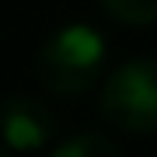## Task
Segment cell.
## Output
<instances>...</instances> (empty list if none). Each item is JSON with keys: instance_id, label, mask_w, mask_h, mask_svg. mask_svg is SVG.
<instances>
[{"instance_id": "cell-6", "label": "cell", "mask_w": 157, "mask_h": 157, "mask_svg": "<svg viewBox=\"0 0 157 157\" xmlns=\"http://www.w3.org/2000/svg\"><path fill=\"white\" fill-rule=\"evenodd\" d=\"M0 157H14V154H11V150H7V147H4V143H0Z\"/></svg>"}, {"instance_id": "cell-1", "label": "cell", "mask_w": 157, "mask_h": 157, "mask_svg": "<svg viewBox=\"0 0 157 157\" xmlns=\"http://www.w3.org/2000/svg\"><path fill=\"white\" fill-rule=\"evenodd\" d=\"M108 42L98 28L84 21L63 25L42 42L39 49V77L52 94H84L105 77Z\"/></svg>"}, {"instance_id": "cell-5", "label": "cell", "mask_w": 157, "mask_h": 157, "mask_svg": "<svg viewBox=\"0 0 157 157\" xmlns=\"http://www.w3.org/2000/svg\"><path fill=\"white\" fill-rule=\"evenodd\" d=\"M98 7L119 25L129 28H150L157 25V0H98Z\"/></svg>"}, {"instance_id": "cell-3", "label": "cell", "mask_w": 157, "mask_h": 157, "mask_svg": "<svg viewBox=\"0 0 157 157\" xmlns=\"http://www.w3.org/2000/svg\"><path fill=\"white\" fill-rule=\"evenodd\" d=\"M56 115L45 101L32 94H14L0 105V143L11 154H35L52 143Z\"/></svg>"}, {"instance_id": "cell-4", "label": "cell", "mask_w": 157, "mask_h": 157, "mask_svg": "<svg viewBox=\"0 0 157 157\" xmlns=\"http://www.w3.org/2000/svg\"><path fill=\"white\" fill-rule=\"evenodd\" d=\"M49 157H119V147L105 133H73L52 147Z\"/></svg>"}, {"instance_id": "cell-2", "label": "cell", "mask_w": 157, "mask_h": 157, "mask_svg": "<svg viewBox=\"0 0 157 157\" xmlns=\"http://www.w3.org/2000/svg\"><path fill=\"white\" fill-rule=\"evenodd\" d=\"M98 112L122 133H157V59H129L101 84Z\"/></svg>"}]
</instances>
